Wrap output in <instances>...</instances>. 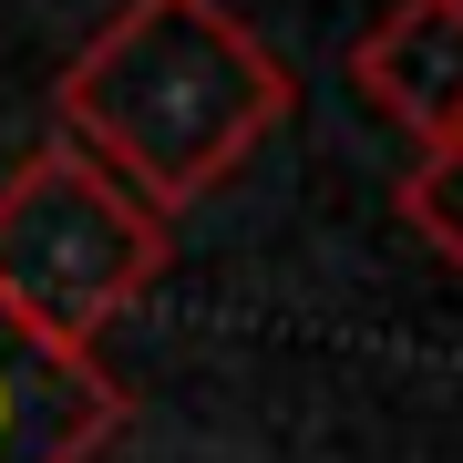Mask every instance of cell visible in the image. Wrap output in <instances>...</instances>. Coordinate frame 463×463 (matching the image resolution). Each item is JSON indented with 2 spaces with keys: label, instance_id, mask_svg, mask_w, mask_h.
I'll return each mask as SVG.
<instances>
[{
  "label": "cell",
  "instance_id": "2",
  "mask_svg": "<svg viewBox=\"0 0 463 463\" xmlns=\"http://www.w3.org/2000/svg\"><path fill=\"white\" fill-rule=\"evenodd\" d=\"M165 248L175 227L145 216L83 145H42L0 175V309L62 350H93V330H114L165 279Z\"/></svg>",
  "mask_w": 463,
  "mask_h": 463
},
{
  "label": "cell",
  "instance_id": "1",
  "mask_svg": "<svg viewBox=\"0 0 463 463\" xmlns=\"http://www.w3.org/2000/svg\"><path fill=\"white\" fill-rule=\"evenodd\" d=\"M62 145H83L145 216L216 196L288 124V62L227 0H114L52 83Z\"/></svg>",
  "mask_w": 463,
  "mask_h": 463
},
{
  "label": "cell",
  "instance_id": "3",
  "mask_svg": "<svg viewBox=\"0 0 463 463\" xmlns=\"http://www.w3.org/2000/svg\"><path fill=\"white\" fill-rule=\"evenodd\" d=\"M124 432V381L0 309V463H93Z\"/></svg>",
  "mask_w": 463,
  "mask_h": 463
},
{
  "label": "cell",
  "instance_id": "4",
  "mask_svg": "<svg viewBox=\"0 0 463 463\" xmlns=\"http://www.w3.org/2000/svg\"><path fill=\"white\" fill-rule=\"evenodd\" d=\"M350 83L412 145H453L463 134V0H392L350 42Z\"/></svg>",
  "mask_w": 463,
  "mask_h": 463
},
{
  "label": "cell",
  "instance_id": "5",
  "mask_svg": "<svg viewBox=\"0 0 463 463\" xmlns=\"http://www.w3.org/2000/svg\"><path fill=\"white\" fill-rule=\"evenodd\" d=\"M392 206H402V227L463 279V134H453V145H422L412 165H402V196Z\"/></svg>",
  "mask_w": 463,
  "mask_h": 463
}]
</instances>
